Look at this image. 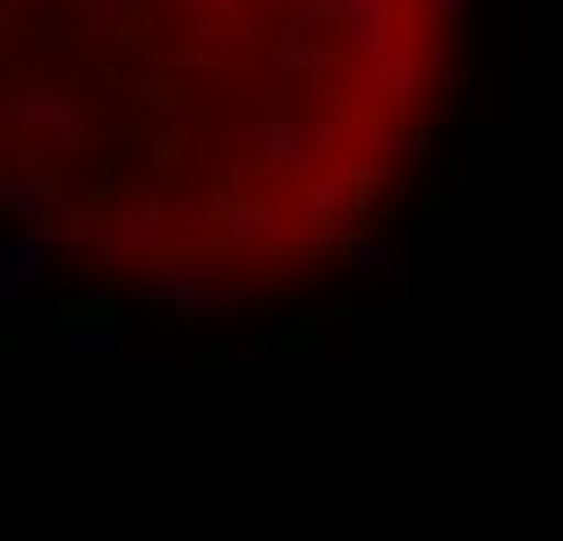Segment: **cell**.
<instances>
[{
  "label": "cell",
  "instance_id": "obj_1",
  "mask_svg": "<svg viewBox=\"0 0 563 541\" xmlns=\"http://www.w3.org/2000/svg\"><path fill=\"white\" fill-rule=\"evenodd\" d=\"M461 0H0V184L66 264L264 292L388 220Z\"/></svg>",
  "mask_w": 563,
  "mask_h": 541
}]
</instances>
